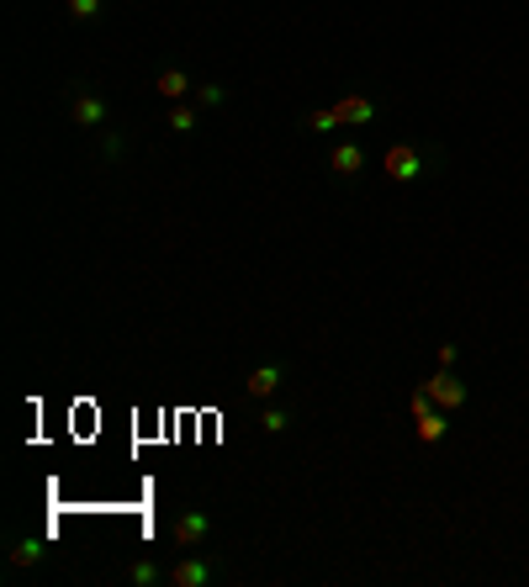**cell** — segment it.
<instances>
[{"label": "cell", "instance_id": "17", "mask_svg": "<svg viewBox=\"0 0 529 587\" xmlns=\"http://www.w3.org/2000/svg\"><path fill=\"white\" fill-rule=\"evenodd\" d=\"M202 112H217V107H228V85H217V79H206V85H197V96H191Z\"/></svg>", "mask_w": 529, "mask_h": 587}, {"label": "cell", "instance_id": "12", "mask_svg": "<svg viewBox=\"0 0 529 587\" xmlns=\"http://www.w3.org/2000/svg\"><path fill=\"white\" fill-rule=\"evenodd\" d=\"M450 424H455V413H445V408L418 413V419H413V445H424V450H429V445H440V439L450 434Z\"/></svg>", "mask_w": 529, "mask_h": 587}, {"label": "cell", "instance_id": "1", "mask_svg": "<svg viewBox=\"0 0 529 587\" xmlns=\"http://www.w3.org/2000/svg\"><path fill=\"white\" fill-rule=\"evenodd\" d=\"M376 170L392 180V186H429V180H440L450 170V154L434 143V138H398V143H387L381 159H376Z\"/></svg>", "mask_w": 529, "mask_h": 587}, {"label": "cell", "instance_id": "5", "mask_svg": "<svg viewBox=\"0 0 529 587\" xmlns=\"http://www.w3.org/2000/svg\"><path fill=\"white\" fill-rule=\"evenodd\" d=\"M286 382H291V365H286V360H260V365L244 376V402L249 408L276 402V397L286 391Z\"/></svg>", "mask_w": 529, "mask_h": 587}, {"label": "cell", "instance_id": "2", "mask_svg": "<svg viewBox=\"0 0 529 587\" xmlns=\"http://www.w3.org/2000/svg\"><path fill=\"white\" fill-rule=\"evenodd\" d=\"M59 107H64V117L75 122V127H90V133L112 127V101L90 79H64L59 85Z\"/></svg>", "mask_w": 529, "mask_h": 587}, {"label": "cell", "instance_id": "11", "mask_svg": "<svg viewBox=\"0 0 529 587\" xmlns=\"http://www.w3.org/2000/svg\"><path fill=\"white\" fill-rule=\"evenodd\" d=\"M254 424L270 434V439H281V434L297 429V408H291V402H260V408H254Z\"/></svg>", "mask_w": 529, "mask_h": 587}, {"label": "cell", "instance_id": "7", "mask_svg": "<svg viewBox=\"0 0 529 587\" xmlns=\"http://www.w3.org/2000/svg\"><path fill=\"white\" fill-rule=\"evenodd\" d=\"M212 535H217V524H212V513L206 509L175 513V524H169V546L175 550H202Z\"/></svg>", "mask_w": 529, "mask_h": 587}, {"label": "cell", "instance_id": "9", "mask_svg": "<svg viewBox=\"0 0 529 587\" xmlns=\"http://www.w3.org/2000/svg\"><path fill=\"white\" fill-rule=\"evenodd\" d=\"M197 85L202 79H191V70H180V64H164V70H154V90H160V101H191L197 96Z\"/></svg>", "mask_w": 529, "mask_h": 587}, {"label": "cell", "instance_id": "18", "mask_svg": "<svg viewBox=\"0 0 529 587\" xmlns=\"http://www.w3.org/2000/svg\"><path fill=\"white\" fill-rule=\"evenodd\" d=\"M106 11V0H64V16L70 22H96Z\"/></svg>", "mask_w": 529, "mask_h": 587}, {"label": "cell", "instance_id": "4", "mask_svg": "<svg viewBox=\"0 0 529 587\" xmlns=\"http://www.w3.org/2000/svg\"><path fill=\"white\" fill-rule=\"evenodd\" d=\"M324 170H328V180H333V186H361V175L370 170V149L355 138V133H350V138H339V143L328 149Z\"/></svg>", "mask_w": 529, "mask_h": 587}, {"label": "cell", "instance_id": "15", "mask_svg": "<svg viewBox=\"0 0 529 587\" xmlns=\"http://www.w3.org/2000/svg\"><path fill=\"white\" fill-rule=\"evenodd\" d=\"M302 133H313V138H328V133H344V122L333 112V101L328 107H313L307 117H302Z\"/></svg>", "mask_w": 529, "mask_h": 587}, {"label": "cell", "instance_id": "13", "mask_svg": "<svg viewBox=\"0 0 529 587\" xmlns=\"http://www.w3.org/2000/svg\"><path fill=\"white\" fill-rule=\"evenodd\" d=\"M5 561H11V572H27V566H42V561H48V540H42V535H22V540H11V550H5Z\"/></svg>", "mask_w": 529, "mask_h": 587}, {"label": "cell", "instance_id": "6", "mask_svg": "<svg viewBox=\"0 0 529 587\" xmlns=\"http://www.w3.org/2000/svg\"><path fill=\"white\" fill-rule=\"evenodd\" d=\"M424 391L434 397V408H445V413H466L471 408V387L461 382V371L455 365H440L429 382H424Z\"/></svg>", "mask_w": 529, "mask_h": 587}, {"label": "cell", "instance_id": "19", "mask_svg": "<svg viewBox=\"0 0 529 587\" xmlns=\"http://www.w3.org/2000/svg\"><path fill=\"white\" fill-rule=\"evenodd\" d=\"M440 365H461V345H455V339L440 345Z\"/></svg>", "mask_w": 529, "mask_h": 587}, {"label": "cell", "instance_id": "10", "mask_svg": "<svg viewBox=\"0 0 529 587\" xmlns=\"http://www.w3.org/2000/svg\"><path fill=\"white\" fill-rule=\"evenodd\" d=\"M127 154H133V133H127V127H101V133H96V159H101V170H123Z\"/></svg>", "mask_w": 529, "mask_h": 587}, {"label": "cell", "instance_id": "16", "mask_svg": "<svg viewBox=\"0 0 529 587\" xmlns=\"http://www.w3.org/2000/svg\"><path fill=\"white\" fill-rule=\"evenodd\" d=\"M127 583H133V587H160V583H169V572H164L160 561H149V555H143V561H133V566H127Z\"/></svg>", "mask_w": 529, "mask_h": 587}, {"label": "cell", "instance_id": "14", "mask_svg": "<svg viewBox=\"0 0 529 587\" xmlns=\"http://www.w3.org/2000/svg\"><path fill=\"white\" fill-rule=\"evenodd\" d=\"M164 127H169L175 138H191V133L202 127V107H197V101H175V107L164 112Z\"/></svg>", "mask_w": 529, "mask_h": 587}, {"label": "cell", "instance_id": "8", "mask_svg": "<svg viewBox=\"0 0 529 587\" xmlns=\"http://www.w3.org/2000/svg\"><path fill=\"white\" fill-rule=\"evenodd\" d=\"M223 577V566L212 561V555H197V550H186L175 566H169V587H212Z\"/></svg>", "mask_w": 529, "mask_h": 587}, {"label": "cell", "instance_id": "3", "mask_svg": "<svg viewBox=\"0 0 529 587\" xmlns=\"http://www.w3.org/2000/svg\"><path fill=\"white\" fill-rule=\"evenodd\" d=\"M333 112L344 122V133H361V127H376L387 117V96L370 85V79H350L339 96H333Z\"/></svg>", "mask_w": 529, "mask_h": 587}]
</instances>
